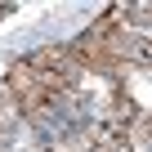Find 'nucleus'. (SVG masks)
<instances>
[{
	"mask_svg": "<svg viewBox=\"0 0 152 152\" xmlns=\"http://www.w3.org/2000/svg\"><path fill=\"white\" fill-rule=\"evenodd\" d=\"M5 90H9L18 116H40V112H49V103H54V94L40 85V76H36V67H31L27 58L5 72Z\"/></svg>",
	"mask_w": 152,
	"mask_h": 152,
	"instance_id": "nucleus-1",
	"label": "nucleus"
},
{
	"mask_svg": "<svg viewBox=\"0 0 152 152\" xmlns=\"http://www.w3.org/2000/svg\"><path fill=\"white\" fill-rule=\"evenodd\" d=\"M27 63L36 67L40 85H45L49 94L67 90V85H72V76H76V63H72V54H67L63 45H45V49H36V54H31Z\"/></svg>",
	"mask_w": 152,
	"mask_h": 152,
	"instance_id": "nucleus-2",
	"label": "nucleus"
}]
</instances>
